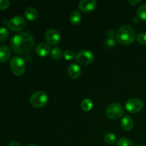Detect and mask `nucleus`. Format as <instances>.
Segmentation results:
<instances>
[{
	"label": "nucleus",
	"mask_w": 146,
	"mask_h": 146,
	"mask_svg": "<svg viewBox=\"0 0 146 146\" xmlns=\"http://www.w3.org/2000/svg\"><path fill=\"white\" fill-rule=\"evenodd\" d=\"M128 2H129V4H131V5L136 6V5H138L140 2H141V1H140V0H129V1H128Z\"/></svg>",
	"instance_id": "cd10ccee"
},
{
	"label": "nucleus",
	"mask_w": 146,
	"mask_h": 146,
	"mask_svg": "<svg viewBox=\"0 0 146 146\" xmlns=\"http://www.w3.org/2000/svg\"><path fill=\"white\" fill-rule=\"evenodd\" d=\"M138 17L141 19L146 20V4L140 6L138 9Z\"/></svg>",
	"instance_id": "aec40b11"
},
{
	"label": "nucleus",
	"mask_w": 146,
	"mask_h": 146,
	"mask_svg": "<svg viewBox=\"0 0 146 146\" xmlns=\"http://www.w3.org/2000/svg\"><path fill=\"white\" fill-rule=\"evenodd\" d=\"M81 108L85 111H89L93 108V102L89 98H86L81 103Z\"/></svg>",
	"instance_id": "a211bd4d"
},
{
	"label": "nucleus",
	"mask_w": 146,
	"mask_h": 146,
	"mask_svg": "<svg viewBox=\"0 0 146 146\" xmlns=\"http://www.w3.org/2000/svg\"><path fill=\"white\" fill-rule=\"evenodd\" d=\"M135 38V32L132 27L123 25L119 27L116 33V39L122 45L128 46L132 44Z\"/></svg>",
	"instance_id": "f03ea898"
},
{
	"label": "nucleus",
	"mask_w": 146,
	"mask_h": 146,
	"mask_svg": "<svg viewBox=\"0 0 146 146\" xmlns=\"http://www.w3.org/2000/svg\"><path fill=\"white\" fill-rule=\"evenodd\" d=\"M124 113V108L118 103H111L106 109V115L110 119L115 120L122 116Z\"/></svg>",
	"instance_id": "20e7f679"
},
{
	"label": "nucleus",
	"mask_w": 146,
	"mask_h": 146,
	"mask_svg": "<svg viewBox=\"0 0 146 146\" xmlns=\"http://www.w3.org/2000/svg\"><path fill=\"white\" fill-rule=\"evenodd\" d=\"M9 32L8 29L6 27H0V41H4L8 38Z\"/></svg>",
	"instance_id": "412c9836"
},
{
	"label": "nucleus",
	"mask_w": 146,
	"mask_h": 146,
	"mask_svg": "<svg viewBox=\"0 0 146 146\" xmlns=\"http://www.w3.org/2000/svg\"><path fill=\"white\" fill-rule=\"evenodd\" d=\"M9 146H22L21 144H19V143L15 142V141H13V142H11L9 143Z\"/></svg>",
	"instance_id": "c85d7f7f"
},
{
	"label": "nucleus",
	"mask_w": 146,
	"mask_h": 146,
	"mask_svg": "<svg viewBox=\"0 0 146 146\" xmlns=\"http://www.w3.org/2000/svg\"><path fill=\"white\" fill-rule=\"evenodd\" d=\"M107 36L109 38H114V37L116 36V33L113 29H109L106 32Z\"/></svg>",
	"instance_id": "bb28decb"
},
{
	"label": "nucleus",
	"mask_w": 146,
	"mask_h": 146,
	"mask_svg": "<svg viewBox=\"0 0 146 146\" xmlns=\"http://www.w3.org/2000/svg\"><path fill=\"white\" fill-rule=\"evenodd\" d=\"M63 56H64V58H65V59L70 61V60L74 59L76 56L75 53L73 51H71V50H66V51H64V54H63Z\"/></svg>",
	"instance_id": "5701e85b"
},
{
	"label": "nucleus",
	"mask_w": 146,
	"mask_h": 146,
	"mask_svg": "<svg viewBox=\"0 0 146 146\" xmlns=\"http://www.w3.org/2000/svg\"><path fill=\"white\" fill-rule=\"evenodd\" d=\"M48 97L45 91H36L30 96V104L35 108H41L46 105Z\"/></svg>",
	"instance_id": "7ed1b4c3"
},
{
	"label": "nucleus",
	"mask_w": 146,
	"mask_h": 146,
	"mask_svg": "<svg viewBox=\"0 0 146 146\" xmlns=\"http://www.w3.org/2000/svg\"><path fill=\"white\" fill-rule=\"evenodd\" d=\"M9 6V0H0V9H5Z\"/></svg>",
	"instance_id": "a878e982"
},
{
	"label": "nucleus",
	"mask_w": 146,
	"mask_h": 146,
	"mask_svg": "<svg viewBox=\"0 0 146 146\" xmlns=\"http://www.w3.org/2000/svg\"><path fill=\"white\" fill-rule=\"evenodd\" d=\"M44 38L46 41L51 45H56L61 40V35L56 29H49L45 32Z\"/></svg>",
	"instance_id": "1a4fd4ad"
},
{
	"label": "nucleus",
	"mask_w": 146,
	"mask_h": 146,
	"mask_svg": "<svg viewBox=\"0 0 146 146\" xmlns=\"http://www.w3.org/2000/svg\"><path fill=\"white\" fill-rule=\"evenodd\" d=\"M117 146H133V143L127 138H121L117 141Z\"/></svg>",
	"instance_id": "4be33fe9"
},
{
	"label": "nucleus",
	"mask_w": 146,
	"mask_h": 146,
	"mask_svg": "<svg viewBox=\"0 0 146 146\" xmlns=\"http://www.w3.org/2000/svg\"><path fill=\"white\" fill-rule=\"evenodd\" d=\"M136 39L138 43L145 45V44H146V33H140V34H138V36H137Z\"/></svg>",
	"instance_id": "b1692460"
},
{
	"label": "nucleus",
	"mask_w": 146,
	"mask_h": 146,
	"mask_svg": "<svg viewBox=\"0 0 146 146\" xmlns=\"http://www.w3.org/2000/svg\"><path fill=\"white\" fill-rule=\"evenodd\" d=\"M26 18L29 20H34L38 17V11L34 7H28L24 11Z\"/></svg>",
	"instance_id": "2eb2a0df"
},
{
	"label": "nucleus",
	"mask_w": 146,
	"mask_h": 146,
	"mask_svg": "<svg viewBox=\"0 0 146 146\" xmlns=\"http://www.w3.org/2000/svg\"><path fill=\"white\" fill-rule=\"evenodd\" d=\"M81 70L79 65L76 64H70L68 68V74L71 78H78L81 76Z\"/></svg>",
	"instance_id": "f8f14e48"
},
{
	"label": "nucleus",
	"mask_w": 146,
	"mask_h": 146,
	"mask_svg": "<svg viewBox=\"0 0 146 146\" xmlns=\"http://www.w3.org/2000/svg\"><path fill=\"white\" fill-rule=\"evenodd\" d=\"M104 141L109 145H113L116 142V136L115 134L112 133H108L106 134L104 137Z\"/></svg>",
	"instance_id": "f3484780"
},
{
	"label": "nucleus",
	"mask_w": 146,
	"mask_h": 146,
	"mask_svg": "<svg viewBox=\"0 0 146 146\" xmlns=\"http://www.w3.org/2000/svg\"><path fill=\"white\" fill-rule=\"evenodd\" d=\"M121 125L124 130H125V131H130V130H131L133 128L134 121L130 115H125L121 119Z\"/></svg>",
	"instance_id": "ddd939ff"
},
{
	"label": "nucleus",
	"mask_w": 146,
	"mask_h": 146,
	"mask_svg": "<svg viewBox=\"0 0 146 146\" xmlns=\"http://www.w3.org/2000/svg\"><path fill=\"white\" fill-rule=\"evenodd\" d=\"M105 44L108 47H113L115 46V40L114 38H107L106 40L105 41Z\"/></svg>",
	"instance_id": "393cba45"
},
{
	"label": "nucleus",
	"mask_w": 146,
	"mask_h": 146,
	"mask_svg": "<svg viewBox=\"0 0 146 146\" xmlns=\"http://www.w3.org/2000/svg\"><path fill=\"white\" fill-rule=\"evenodd\" d=\"M34 37L27 32H21L16 34L11 40V47L16 53L25 54L29 53L34 48Z\"/></svg>",
	"instance_id": "f257e3e1"
},
{
	"label": "nucleus",
	"mask_w": 146,
	"mask_h": 146,
	"mask_svg": "<svg viewBox=\"0 0 146 146\" xmlns=\"http://www.w3.org/2000/svg\"><path fill=\"white\" fill-rule=\"evenodd\" d=\"M137 146H144V145H137Z\"/></svg>",
	"instance_id": "7c9ffc66"
},
{
	"label": "nucleus",
	"mask_w": 146,
	"mask_h": 146,
	"mask_svg": "<svg viewBox=\"0 0 146 146\" xmlns=\"http://www.w3.org/2000/svg\"><path fill=\"white\" fill-rule=\"evenodd\" d=\"M10 55H11V51L8 47L5 46H0V62H6L9 58Z\"/></svg>",
	"instance_id": "4468645a"
},
{
	"label": "nucleus",
	"mask_w": 146,
	"mask_h": 146,
	"mask_svg": "<svg viewBox=\"0 0 146 146\" xmlns=\"http://www.w3.org/2000/svg\"><path fill=\"white\" fill-rule=\"evenodd\" d=\"M51 52V46L46 43H41L36 48V53L41 57L46 56Z\"/></svg>",
	"instance_id": "9b49d317"
},
{
	"label": "nucleus",
	"mask_w": 146,
	"mask_h": 146,
	"mask_svg": "<svg viewBox=\"0 0 146 146\" xmlns=\"http://www.w3.org/2000/svg\"><path fill=\"white\" fill-rule=\"evenodd\" d=\"M10 68L15 76H19L25 71V62L22 58L19 56H14L10 61Z\"/></svg>",
	"instance_id": "39448f33"
},
{
	"label": "nucleus",
	"mask_w": 146,
	"mask_h": 146,
	"mask_svg": "<svg viewBox=\"0 0 146 146\" xmlns=\"http://www.w3.org/2000/svg\"><path fill=\"white\" fill-rule=\"evenodd\" d=\"M7 26L11 31H19L26 27V21L21 16H15L8 21Z\"/></svg>",
	"instance_id": "423d86ee"
},
{
	"label": "nucleus",
	"mask_w": 146,
	"mask_h": 146,
	"mask_svg": "<svg viewBox=\"0 0 146 146\" xmlns=\"http://www.w3.org/2000/svg\"><path fill=\"white\" fill-rule=\"evenodd\" d=\"M51 57H52L54 59L58 60L61 58V56H62V51H61V49L59 47L56 46L51 50Z\"/></svg>",
	"instance_id": "6ab92c4d"
},
{
	"label": "nucleus",
	"mask_w": 146,
	"mask_h": 146,
	"mask_svg": "<svg viewBox=\"0 0 146 146\" xmlns=\"http://www.w3.org/2000/svg\"><path fill=\"white\" fill-rule=\"evenodd\" d=\"M143 106L144 104L142 100L137 98H131L125 103V108L131 113H135L141 111L143 108Z\"/></svg>",
	"instance_id": "0eeeda50"
},
{
	"label": "nucleus",
	"mask_w": 146,
	"mask_h": 146,
	"mask_svg": "<svg viewBox=\"0 0 146 146\" xmlns=\"http://www.w3.org/2000/svg\"><path fill=\"white\" fill-rule=\"evenodd\" d=\"M70 22L74 25H77L81 22V14L78 10H75L71 14L69 17Z\"/></svg>",
	"instance_id": "dca6fc26"
},
{
	"label": "nucleus",
	"mask_w": 146,
	"mask_h": 146,
	"mask_svg": "<svg viewBox=\"0 0 146 146\" xmlns=\"http://www.w3.org/2000/svg\"><path fill=\"white\" fill-rule=\"evenodd\" d=\"M77 62L81 65H88L91 64L94 58V54L88 50H82L76 54Z\"/></svg>",
	"instance_id": "6e6552de"
},
{
	"label": "nucleus",
	"mask_w": 146,
	"mask_h": 146,
	"mask_svg": "<svg viewBox=\"0 0 146 146\" xmlns=\"http://www.w3.org/2000/svg\"><path fill=\"white\" fill-rule=\"evenodd\" d=\"M28 146H38V145H35V144H31V145H29Z\"/></svg>",
	"instance_id": "c756f323"
},
{
	"label": "nucleus",
	"mask_w": 146,
	"mask_h": 146,
	"mask_svg": "<svg viewBox=\"0 0 146 146\" xmlns=\"http://www.w3.org/2000/svg\"><path fill=\"white\" fill-rule=\"evenodd\" d=\"M97 2L95 0H81L78 3V8L83 12H91L96 7Z\"/></svg>",
	"instance_id": "9d476101"
}]
</instances>
